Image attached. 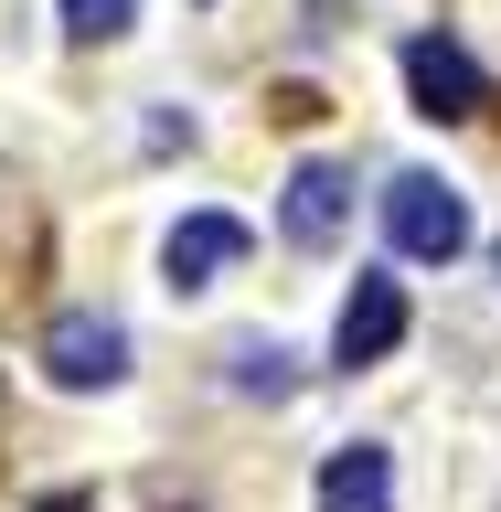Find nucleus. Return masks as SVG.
Segmentation results:
<instances>
[{
	"mask_svg": "<svg viewBox=\"0 0 501 512\" xmlns=\"http://www.w3.org/2000/svg\"><path fill=\"white\" fill-rule=\"evenodd\" d=\"M128 22H139V0H64V32L75 43H118Z\"/></svg>",
	"mask_w": 501,
	"mask_h": 512,
	"instance_id": "obj_9",
	"label": "nucleus"
},
{
	"mask_svg": "<svg viewBox=\"0 0 501 512\" xmlns=\"http://www.w3.org/2000/svg\"><path fill=\"white\" fill-rule=\"evenodd\" d=\"M43 374H54L64 395H107V384L128 374V331L107 310H64L54 331H43Z\"/></svg>",
	"mask_w": 501,
	"mask_h": 512,
	"instance_id": "obj_2",
	"label": "nucleus"
},
{
	"mask_svg": "<svg viewBox=\"0 0 501 512\" xmlns=\"http://www.w3.org/2000/svg\"><path fill=\"white\" fill-rule=\"evenodd\" d=\"M395 342H406V288H395V278H352L342 320H331V352L363 374V363H384Z\"/></svg>",
	"mask_w": 501,
	"mask_h": 512,
	"instance_id": "obj_4",
	"label": "nucleus"
},
{
	"mask_svg": "<svg viewBox=\"0 0 501 512\" xmlns=\"http://www.w3.org/2000/svg\"><path fill=\"white\" fill-rule=\"evenodd\" d=\"M43 512H86V502H75V491H64V502H43Z\"/></svg>",
	"mask_w": 501,
	"mask_h": 512,
	"instance_id": "obj_10",
	"label": "nucleus"
},
{
	"mask_svg": "<svg viewBox=\"0 0 501 512\" xmlns=\"http://www.w3.org/2000/svg\"><path fill=\"white\" fill-rule=\"evenodd\" d=\"M278 224H288V246H331V235L352 224V171H342V160H299Z\"/></svg>",
	"mask_w": 501,
	"mask_h": 512,
	"instance_id": "obj_5",
	"label": "nucleus"
},
{
	"mask_svg": "<svg viewBox=\"0 0 501 512\" xmlns=\"http://www.w3.org/2000/svg\"><path fill=\"white\" fill-rule=\"evenodd\" d=\"M246 246H256V235L235 214H182L171 246H160V267H171V288H214L224 267H246Z\"/></svg>",
	"mask_w": 501,
	"mask_h": 512,
	"instance_id": "obj_6",
	"label": "nucleus"
},
{
	"mask_svg": "<svg viewBox=\"0 0 501 512\" xmlns=\"http://www.w3.org/2000/svg\"><path fill=\"white\" fill-rule=\"evenodd\" d=\"M224 384H235V395H288V342H235L224 352Z\"/></svg>",
	"mask_w": 501,
	"mask_h": 512,
	"instance_id": "obj_8",
	"label": "nucleus"
},
{
	"mask_svg": "<svg viewBox=\"0 0 501 512\" xmlns=\"http://www.w3.org/2000/svg\"><path fill=\"white\" fill-rule=\"evenodd\" d=\"M406 86H416V118H480L491 75L470 64V43H448V32H416V43H406Z\"/></svg>",
	"mask_w": 501,
	"mask_h": 512,
	"instance_id": "obj_3",
	"label": "nucleus"
},
{
	"mask_svg": "<svg viewBox=\"0 0 501 512\" xmlns=\"http://www.w3.org/2000/svg\"><path fill=\"white\" fill-rule=\"evenodd\" d=\"M320 512H395V459L374 438H352L320 459Z\"/></svg>",
	"mask_w": 501,
	"mask_h": 512,
	"instance_id": "obj_7",
	"label": "nucleus"
},
{
	"mask_svg": "<svg viewBox=\"0 0 501 512\" xmlns=\"http://www.w3.org/2000/svg\"><path fill=\"white\" fill-rule=\"evenodd\" d=\"M384 235H395V256H416V267H448V256L470 246V203H459V182H438V171H395V182H384Z\"/></svg>",
	"mask_w": 501,
	"mask_h": 512,
	"instance_id": "obj_1",
	"label": "nucleus"
}]
</instances>
